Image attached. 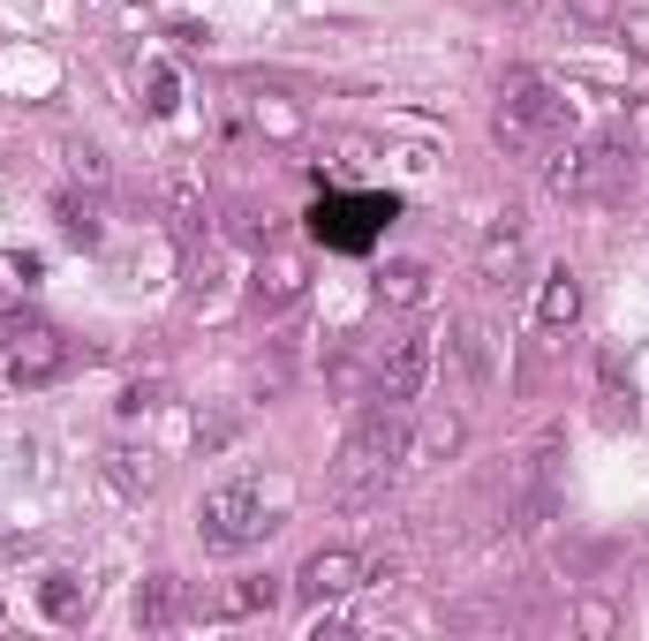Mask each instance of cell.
I'll list each match as a JSON object with an SVG mask.
<instances>
[{
  "instance_id": "3",
  "label": "cell",
  "mask_w": 649,
  "mask_h": 641,
  "mask_svg": "<svg viewBox=\"0 0 649 641\" xmlns=\"http://www.w3.org/2000/svg\"><path fill=\"white\" fill-rule=\"evenodd\" d=\"M272 528H280V506L264 498L258 475H227V483H212V491H205V506H197V544H205V551H219V558L258 551Z\"/></svg>"
},
{
  "instance_id": "6",
  "label": "cell",
  "mask_w": 649,
  "mask_h": 641,
  "mask_svg": "<svg viewBox=\"0 0 649 641\" xmlns=\"http://www.w3.org/2000/svg\"><path fill=\"white\" fill-rule=\"evenodd\" d=\"M438 378V333L431 325H408L400 340H386L378 370H370V400H392V408H416Z\"/></svg>"
},
{
  "instance_id": "24",
  "label": "cell",
  "mask_w": 649,
  "mask_h": 641,
  "mask_svg": "<svg viewBox=\"0 0 649 641\" xmlns=\"http://www.w3.org/2000/svg\"><path fill=\"white\" fill-rule=\"evenodd\" d=\"M566 15L589 23V31H605V23H619V0H566Z\"/></svg>"
},
{
  "instance_id": "1",
  "label": "cell",
  "mask_w": 649,
  "mask_h": 641,
  "mask_svg": "<svg viewBox=\"0 0 649 641\" xmlns=\"http://www.w3.org/2000/svg\"><path fill=\"white\" fill-rule=\"evenodd\" d=\"M408 430H416V416L392 408V400H370V408L347 423L341 461H333V498H341V506L386 498V483L408 469Z\"/></svg>"
},
{
  "instance_id": "15",
  "label": "cell",
  "mask_w": 649,
  "mask_h": 641,
  "mask_svg": "<svg viewBox=\"0 0 649 641\" xmlns=\"http://www.w3.org/2000/svg\"><path fill=\"white\" fill-rule=\"evenodd\" d=\"M98 475H106L122 498H151V491H159V461H151V453H129V445H114V453L98 461Z\"/></svg>"
},
{
  "instance_id": "8",
  "label": "cell",
  "mask_w": 649,
  "mask_h": 641,
  "mask_svg": "<svg viewBox=\"0 0 649 641\" xmlns=\"http://www.w3.org/2000/svg\"><path fill=\"white\" fill-rule=\"evenodd\" d=\"M303 295H310V256L303 250H264L258 280H250V302H258L264 317H287Z\"/></svg>"
},
{
  "instance_id": "4",
  "label": "cell",
  "mask_w": 649,
  "mask_h": 641,
  "mask_svg": "<svg viewBox=\"0 0 649 641\" xmlns=\"http://www.w3.org/2000/svg\"><path fill=\"white\" fill-rule=\"evenodd\" d=\"M552 197H574V204H611L627 181H635V136L627 128H597L589 144H574V151H552Z\"/></svg>"
},
{
  "instance_id": "7",
  "label": "cell",
  "mask_w": 649,
  "mask_h": 641,
  "mask_svg": "<svg viewBox=\"0 0 649 641\" xmlns=\"http://www.w3.org/2000/svg\"><path fill=\"white\" fill-rule=\"evenodd\" d=\"M392 219H400V197H317V204H310V234H317L325 250L355 256V250H370Z\"/></svg>"
},
{
  "instance_id": "25",
  "label": "cell",
  "mask_w": 649,
  "mask_h": 641,
  "mask_svg": "<svg viewBox=\"0 0 649 641\" xmlns=\"http://www.w3.org/2000/svg\"><path fill=\"white\" fill-rule=\"evenodd\" d=\"M23 333H39V317L31 309H0V347H15Z\"/></svg>"
},
{
  "instance_id": "14",
  "label": "cell",
  "mask_w": 649,
  "mask_h": 641,
  "mask_svg": "<svg viewBox=\"0 0 649 641\" xmlns=\"http://www.w3.org/2000/svg\"><path fill=\"white\" fill-rule=\"evenodd\" d=\"M53 219H61V242H76V250H98L106 242V212H98V189H61L53 197Z\"/></svg>"
},
{
  "instance_id": "17",
  "label": "cell",
  "mask_w": 649,
  "mask_h": 641,
  "mask_svg": "<svg viewBox=\"0 0 649 641\" xmlns=\"http://www.w3.org/2000/svg\"><path fill=\"white\" fill-rule=\"evenodd\" d=\"M378 302H386V309H423V302H431V272H423L416 256L386 264V272H378Z\"/></svg>"
},
{
  "instance_id": "18",
  "label": "cell",
  "mask_w": 649,
  "mask_h": 641,
  "mask_svg": "<svg viewBox=\"0 0 649 641\" xmlns=\"http://www.w3.org/2000/svg\"><path fill=\"white\" fill-rule=\"evenodd\" d=\"M477 264H483V280H506V272L521 264V219H514V212H499V219H491V234H483Z\"/></svg>"
},
{
  "instance_id": "23",
  "label": "cell",
  "mask_w": 649,
  "mask_h": 641,
  "mask_svg": "<svg viewBox=\"0 0 649 641\" xmlns=\"http://www.w3.org/2000/svg\"><path fill=\"white\" fill-rule=\"evenodd\" d=\"M234 430H242V408H227V416H197V453H219V445H234Z\"/></svg>"
},
{
  "instance_id": "21",
  "label": "cell",
  "mask_w": 649,
  "mask_h": 641,
  "mask_svg": "<svg viewBox=\"0 0 649 641\" xmlns=\"http://www.w3.org/2000/svg\"><path fill=\"white\" fill-rule=\"evenodd\" d=\"M39 611L45 619H76V611H84V581H76V574H45L39 581Z\"/></svg>"
},
{
  "instance_id": "13",
  "label": "cell",
  "mask_w": 649,
  "mask_h": 641,
  "mask_svg": "<svg viewBox=\"0 0 649 641\" xmlns=\"http://www.w3.org/2000/svg\"><path fill=\"white\" fill-rule=\"evenodd\" d=\"M552 513H559V453L544 445V453H528V491L514 506V528H544Z\"/></svg>"
},
{
  "instance_id": "19",
  "label": "cell",
  "mask_w": 649,
  "mask_h": 641,
  "mask_svg": "<svg viewBox=\"0 0 649 641\" xmlns=\"http://www.w3.org/2000/svg\"><path fill=\"white\" fill-rule=\"evenodd\" d=\"M280 597H287V589H280V581L264 574V581H234V589L219 597V611H227V619H264V611H272Z\"/></svg>"
},
{
  "instance_id": "20",
  "label": "cell",
  "mask_w": 649,
  "mask_h": 641,
  "mask_svg": "<svg viewBox=\"0 0 649 641\" xmlns=\"http://www.w3.org/2000/svg\"><path fill=\"white\" fill-rule=\"evenodd\" d=\"M167 212H174L181 234H197V227H205V197H197V174H189V167L167 174Z\"/></svg>"
},
{
  "instance_id": "11",
  "label": "cell",
  "mask_w": 649,
  "mask_h": 641,
  "mask_svg": "<svg viewBox=\"0 0 649 641\" xmlns=\"http://www.w3.org/2000/svg\"><path fill=\"white\" fill-rule=\"evenodd\" d=\"M181 611H189V581L181 574H144L136 581V627L144 634H167Z\"/></svg>"
},
{
  "instance_id": "9",
  "label": "cell",
  "mask_w": 649,
  "mask_h": 641,
  "mask_svg": "<svg viewBox=\"0 0 649 641\" xmlns=\"http://www.w3.org/2000/svg\"><path fill=\"white\" fill-rule=\"evenodd\" d=\"M363 581H370V566H363L355 551H310L303 574H295V597L333 603V597H347V589H363Z\"/></svg>"
},
{
  "instance_id": "26",
  "label": "cell",
  "mask_w": 649,
  "mask_h": 641,
  "mask_svg": "<svg viewBox=\"0 0 649 641\" xmlns=\"http://www.w3.org/2000/svg\"><path fill=\"white\" fill-rule=\"evenodd\" d=\"M144 408H159V385H129L122 392V416H144Z\"/></svg>"
},
{
  "instance_id": "10",
  "label": "cell",
  "mask_w": 649,
  "mask_h": 641,
  "mask_svg": "<svg viewBox=\"0 0 649 641\" xmlns=\"http://www.w3.org/2000/svg\"><path fill=\"white\" fill-rule=\"evenodd\" d=\"M61 370H69V340H61V333H45V325L8 347V378H15V385H53Z\"/></svg>"
},
{
  "instance_id": "16",
  "label": "cell",
  "mask_w": 649,
  "mask_h": 641,
  "mask_svg": "<svg viewBox=\"0 0 649 641\" xmlns=\"http://www.w3.org/2000/svg\"><path fill=\"white\" fill-rule=\"evenodd\" d=\"M461 430H469V416H461V408H438L423 430H408V469H416V461H446V453L461 445Z\"/></svg>"
},
{
  "instance_id": "27",
  "label": "cell",
  "mask_w": 649,
  "mask_h": 641,
  "mask_svg": "<svg viewBox=\"0 0 649 641\" xmlns=\"http://www.w3.org/2000/svg\"><path fill=\"white\" fill-rule=\"evenodd\" d=\"M506 8H528V0H506Z\"/></svg>"
},
{
  "instance_id": "12",
  "label": "cell",
  "mask_w": 649,
  "mask_h": 641,
  "mask_svg": "<svg viewBox=\"0 0 649 641\" xmlns=\"http://www.w3.org/2000/svg\"><path fill=\"white\" fill-rule=\"evenodd\" d=\"M574 317H582V280H574L566 264H552V272L536 280V309H528V325H536V333H566Z\"/></svg>"
},
{
  "instance_id": "22",
  "label": "cell",
  "mask_w": 649,
  "mask_h": 641,
  "mask_svg": "<svg viewBox=\"0 0 649 641\" xmlns=\"http://www.w3.org/2000/svg\"><path fill=\"white\" fill-rule=\"evenodd\" d=\"M144 91H151V98H144L151 114H174V106H181V84H174V69H167V61H151V76H144Z\"/></svg>"
},
{
  "instance_id": "5",
  "label": "cell",
  "mask_w": 649,
  "mask_h": 641,
  "mask_svg": "<svg viewBox=\"0 0 649 641\" xmlns=\"http://www.w3.org/2000/svg\"><path fill=\"white\" fill-rule=\"evenodd\" d=\"M438 378H446V408H461V416H477L483 400L499 392V333L483 325V317H446V333H438Z\"/></svg>"
},
{
  "instance_id": "2",
  "label": "cell",
  "mask_w": 649,
  "mask_h": 641,
  "mask_svg": "<svg viewBox=\"0 0 649 641\" xmlns=\"http://www.w3.org/2000/svg\"><path fill=\"white\" fill-rule=\"evenodd\" d=\"M491 136H499L514 159H552L566 136H574V98L552 91L536 69H506L499 106H491Z\"/></svg>"
}]
</instances>
